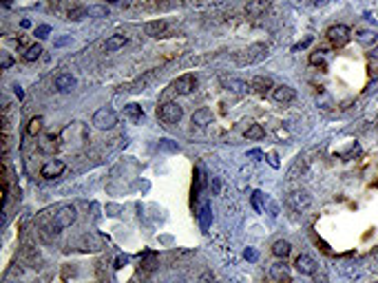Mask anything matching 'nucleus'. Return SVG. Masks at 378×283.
Listing matches in <instances>:
<instances>
[{
	"mask_svg": "<svg viewBox=\"0 0 378 283\" xmlns=\"http://www.w3.org/2000/svg\"><path fill=\"white\" fill-rule=\"evenodd\" d=\"M76 219H77L76 206H73V204H67V206H62L56 212V217H53V221H51V230L53 232H62L64 228H69L71 224H76Z\"/></svg>",
	"mask_w": 378,
	"mask_h": 283,
	"instance_id": "obj_1",
	"label": "nucleus"
},
{
	"mask_svg": "<svg viewBox=\"0 0 378 283\" xmlns=\"http://www.w3.org/2000/svg\"><path fill=\"white\" fill-rule=\"evenodd\" d=\"M182 115H184V109L177 102H164V104L157 106V117L168 126L177 124V122L182 120Z\"/></svg>",
	"mask_w": 378,
	"mask_h": 283,
	"instance_id": "obj_2",
	"label": "nucleus"
},
{
	"mask_svg": "<svg viewBox=\"0 0 378 283\" xmlns=\"http://www.w3.org/2000/svg\"><path fill=\"white\" fill-rule=\"evenodd\" d=\"M93 126L100 131H111L117 126V113H115L113 109H109V106H104V109H97L95 113H93Z\"/></svg>",
	"mask_w": 378,
	"mask_h": 283,
	"instance_id": "obj_3",
	"label": "nucleus"
},
{
	"mask_svg": "<svg viewBox=\"0 0 378 283\" xmlns=\"http://www.w3.org/2000/svg\"><path fill=\"white\" fill-rule=\"evenodd\" d=\"M246 56H237V64H252V62H259V60H264L265 56H268V47L265 44H252L250 49H246Z\"/></svg>",
	"mask_w": 378,
	"mask_h": 283,
	"instance_id": "obj_4",
	"label": "nucleus"
},
{
	"mask_svg": "<svg viewBox=\"0 0 378 283\" xmlns=\"http://www.w3.org/2000/svg\"><path fill=\"white\" fill-rule=\"evenodd\" d=\"M325 36H327V40H330L334 47H343V44L350 42L352 31H350V27H347V24H334V27H330V29H327Z\"/></svg>",
	"mask_w": 378,
	"mask_h": 283,
	"instance_id": "obj_5",
	"label": "nucleus"
},
{
	"mask_svg": "<svg viewBox=\"0 0 378 283\" xmlns=\"http://www.w3.org/2000/svg\"><path fill=\"white\" fill-rule=\"evenodd\" d=\"M195 89H197V75H192V73H184V75H179L177 80L172 82V91L177 95H190Z\"/></svg>",
	"mask_w": 378,
	"mask_h": 283,
	"instance_id": "obj_6",
	"label": "nucleus"
},
{
	"mask_svg": "<svg viewBox=\"0 0 378 283\" xmlns=\"http://www.w3.org/2000/svg\"><path fill=\"white\" fill-rule=\"evenodd\" d=\"M287 204L294 208V210H305L307 206L312 204V197L307 190H294L287 195Z\"/></svg>",
	"mask_w": 378,
	"mask_h": 283,
	"instance_id": "obj_7",
	"label": "nucleus"
},
{
	"mask_svg": "<svg viewBox=\"0 0 378 283\" xmlns=\"http://www.w3.org/2000/svg\"><path fill=\"white\" fill-rule=\"evenodd\" d=\"M64 168H67V164L62 162V159H49L47 164L42 166V177L44 179H56V177H60V175L64 173Z\"/></svg>",
	"mask_w": 378,
	"mask_h": 283,
	"instance_id": "obj_8",
	"label": "nucleus"
},
{
	"mask_svg": "<svg viewBox=\"0 0 378 283\" xmlns=\"http://www.w3.org/2000/svg\"><path fill=\"white\" fill-rule=\"evenodd\" d=\"M294 268H297L299 274H305V277H310V274H316V261L312 259L310 254H299L297 261H294Z\"/></svg>",
	"mask_w": 378,
	"mask_h": 283,
	"instance_id": "obj_9",
	"label": "nucleus"
},
{
	"mask_svg": "<svg viewBox=\"0 0 378 283\" xmlns=\"http://www.w3.org/2000/svg\"><path fill=\"white\" fill-rule=\"evenodd\" d=\"M272 97L279 104H290V102H294V97H297V91H294L292 87H287V84H279V87L272 89Z\"/></svg>",
	"mask_w": 378,
	"mask_h": 283,
	"instance_id": "obj_10",
	"label": "nucleus"
},
{
	"mask_svg": "<svg viewBox=\"0 0 378 283\" xmlns=\"http://www.w3.org/2000/svg\"><path fill=\"white\" fill-rule=\"evenodd\" d=\"M53 84H56V89H57V91L67 93V91H71V89L76 87V84H77V80L71 75V73H60V75H56Z\"/></svg>",
	"mask_w": 378,
	"mask_h": 283,
	"instance_id": "obj_11",
	"label": "nucleus"
},
{
	"mask_svg": "<svg viewBox=\"0 0 378 283\" xmlns=\"http://www.w3.org/2000/svg\"><path fill=\"white\" fill-rule=\"evenodd\" d=\"M250 89H252L254 93H259V95H265V93L270 91L272 87V80H270L268 75H257L252 82H250Z\"/></svg>",
	"mask_w": 378,
	"mask_h": 283,
	"instance_id": "obj_12",
	"label": "nucleus"
},
{
	"mask_svg": "<svg viewBox=\"0 0 378 283\" xmlns=\"http://www.w3.org/2000/svg\"><path fill=\"white\" fill-rule=\"evenodd\" d=\"M192 124L199 129H206L208 124H212V111L210 109H197L192 113Z\"/></svg>",
	"mask_w": 378,
	"mask_h": 283,
	"instance_id": "obj_13",
	"label": "nucleus"
},
{
	"mask_svg": "<svg viewBox=\"0 0 378 283\" xmlns=\"http://www.w3.org/2000/svg\"><path fill=\"white\" fill-rule=\"evenodd\" d=\"M166 20H153V22H146L144 24V34L151 36V38H157V36H162L164 31H166Z\"/></svg>",
	"mask_w": 378,
	"mask_h": 283,
	"instance_id": "obj_14",
	"label": "nucleus"
},
{
	"mask_svg": "<svg viewBox=\"0 0 378 283\" xmlns=\"http://www.w3.org/2000/svg\"><path fill=\"white\" fill-rule=\"evenodd\" d=\"M221 84H224V89H228V91H232V93L248 91V84H246L244 80H237V77H221Z\"/></svg>",
	"mask_w": 378,
	"mask_h": 283,
	"instance_id": "obj_15",
	"label": "nucleus"
},
{
	"mask_svg": "<svg viewBox=\"0 0 378 283\" xmlns=\"http://www.w3.org/2000/svg\"><path fill=\"white\" fill-rule=\"evenodd\" d=\"M268 7H270L268 0H252V2H248V7H246V14L252 16V18H259L261 14H265Z\"/></svg>",
	"mask_w": 378,
	"mask_h": 283,
	"instance_id": "obj_16",
	"label": "nucleus"
},
{
	"mask_svg": "<svg viewBox=\"0 0 378 283\" xmlns=\"http://www.w3.org/2000/svg\"><path fill=\"white\" fill-rule=\"evenodd\" d=\"M270 277L277 279V283H292V279L287 274L285 264H274L272 268H270Z\"/></svg>",
	"mask_w": 378,
	"mask_h": 283,
	"instance_id": "obj_17",
	"label": "nucleus"
},
{
	"mask_svg": "<svg viewBox=\"0 0 378 283\" xmlns=\"http://www.w3.org/2000/svg\"><path fill=\"white\" fill-rule=\"evenodd\" d=\"M290 252H292V244L285 239H279L272 244V254L274 257H279V259H285V257H290Z\"/></svg>",
	"mask_w": 378,
	"mask_h": 283,
	"instance_id": "obj_18",
	"label": "nucleus"
},
{
	"mask_svg": "<svg viewBox=\"0 0 378 283\" xmlns=\"http://www.w3.org/2000/svg\"><path fill=\"white\" fill-rule=\"evenodd\" d=\"M126 42H129V38H126V36L115 34V36H111V38L104 42V51L113 53V51H117V49H122V47H124Z\"/></svg>",
	"mask_w": 378,
	"mask_h": 283,
	"instance_id": "obj_19",
	"label": "nucleus"
},
{
	"mask_svg": "<svg viewBox=\"0 0 378 283\" xmlns=\"http://www.w3.org/2000/svg\"><path fill=\"white\" fill-rule=\"evenodd\" d=\"M376 40H378V34L372 29H365V31H359V34H356V42L363 44V47H374Z\"/></svg>",
	"mask_w": 378,
	"mask_h": 283,
	"instance_id": "obj_20",
	"label": "nucleus"
},
{
	"mask_svg": "<svg viewBox=\"0 0 378 283\" xmlns=\"http://www.w3.org/2000/svg\"><path fill=\"white\" fill-rule=\"evenodd\" d=\"M210 224H212V210H210V204L206 202L204 206H201V210H199V226H201V230L208 232Z\"/></svg>",
	"mask_w": 378,
	"mask_h": 283,
	"instance_id": "obj_21",
	"label": "nucleus"
},
{
	"mask_svg": "<svg viewBox=\"0 0 378 283\" xmlns=\"http://www.w3.org/2000/svg\"><path fill=\"white\" fill-rule=\"evenodd\" d=\"M330 60V51L327 49H319V51L310 53V64L312 67H325Z\"/></svg>",
	"mask_w": 378,
	"mask_h": 283,
	"instance_id": "obj_22",
	"label": "nucleus"
},
{
	"mask_svg": "<svg viewBox=\"0 0 378 283\" xmlns=\"http://www.w3.org/2000/svg\"><path fill=\"white\" fill-rule=\"evenodd\" d=\"M42 129H44V120H42V115H36V117H31V120H29V124H27V133L31 135V137L40 135V133H42Z\"/></svg>",
	"mask_w": 378,
	"mask_h": 283,
	"instance_id": "obj_23",
	"label": "nucleus"
},
{
	"mask_svg": "<svg viewBox=\"0 0 378 283\" xmlns=\"http://www.w3.org/2000/svg\"><path fill=\"white\" fill-rule=\"evenodd\" d=\"M246 137L252 139V142H259V139L265 137V129L261 124H250L248 131H246Z\"/></svg>",
	"mask_w": 378,
	"mask_h": 283,
	"instance_id": "obj_24",
	"label": "nucleus"
},
{
	"mask_svg": "<svg viewBox=\"0 0 378 283\" xmlns=\"http://www.w3.org/2000/svg\"><path fill=\"white\" fill-rule=\"evenodd\" d=\"M124 115L131 117L133 122H142L144 120V111H142V106H139V104H129L124 109Z\"/></svg>",
	"mask_w": 378,
	"mask_h": 283,
	"instance_id": "obj_25",
	"label": "nucleus"
},
{
	"mask_svg": "<svg viewBox=\"0 0 378 283\" xmlns=\"http://www.w3.org/2000/svg\"><path fill=\"white\" fill-rule=\"evenodd\" d=\"M56 142H57V135H53V133L44 135L42 142H40V151H42V153H51V151H56V146H57Z\"/></svg>",
	"mask_w": 378,
	"mask_h": 283,
	"instance_id": "obj_26",
	"label": "nucleus"
},
{
	"mask_svg": "<svg viewBox=\"0 0 378 283\" xmlns=\"http://www.w3.org/2000/svg\"><path fill=\"white\" fill-rule=\"evenodd\" d=\"M40 56H42V47H40L38 42L27 47V51H24V60H27V62H36Z\"/></svg>",
	"mask_w": 378,
	"mask_h": 283,
	"instance_id": "obj_27",
	"label": "nucleus"
},
{
	"mask_svg": "<svg viewBox=\"0 0 378 283\" xmlns=\"http://www.w3.org/2000/svg\"><path fill=\"white\" fill-rule=\"evenodd\" d=\"M84 18H89V9H86V7H76V9L69 11V20H73V22L84 20Z\"/></svg>",
	"mask_w": 378,
	"mask_h": 283,
	"instance_id": "obj_28",
	"label": "nucleus"
},
{
	"mask_svg": "<svg viewBox=\"0 0 378 283\" xmlns=\"http://www.w3.org/2000/svg\"><path fill=\"white\" fill-rule=\"evenodd\" d=\"M264 199H265V195L261 190H254L252 192V208L257 212H264Z\"/></svg>",
	"mask_w": 378,
	"mask_h": 283,
	"instance_id": "obj_29",
	"label": "nucleus"
},
{
	"mask_svg": "<svg viewBox=\"0 0 378 283\" xmlns=\"http://www.w3.org/2000/svg\"><path fill=\"white\" fill-rule=\"evenodd\" d=\"M159 151H168V153H177L179 146L172 139H159Z\"/></svg>",
	"mask_w": 378,
	"mask_h": 283,
	"instance_id": "obj_30",
	"label": "nucleus"
},
{
	"mask_svg": "<svg viewBox=\"0 0 378 283\" xmlns=\"http://www.w3.org/2000/svg\"><path fill=\"white\" fill-rule=\"evenodd\" d=\"M109 9L106 7H89V18H106Z\"/></svg>",
	"mask_w": 378,
	"mask_h": 283,
	"instance_id": "obj_31",
	"label": "nucleus"
},
{
	"mask_svg": "<svg viewBox=\"0 0 378 283\" xmlns=\"http://www.w3.org/2000/svg\"><path fill=\"white\" fill-rule=\"evenodd\" d=\"M49 34H51V27H49V24H40V27H36V34L34 36L42 40V38H47Z\"/></svg>",
	"mask_w": 378,
	"mask_h": 283,
	"instance_id": "obj_32",
	"label": "nucleus"
},
{
	"mask_svg": "<svg viewBox=\"0 0 378 283\" xmlns=\"http://www.w3.org/2000/svg\"><path fill=\"white\" fill-rule=\"evenodd\" d=\"M199 283H217V279H215V274H212L210 270H206V272L199 274Z\"/></svg>",
	"mask_w": 378,
	"mask_h": 283,
	"instance_id": "obj_33",
	"label": "nucleus"
},
{
	"mask_svg": "<svg viewBox=\"0 0 378 283\" xmlns=\"http://www.w3.org/2000/svg\"><path fill=\"white\" fill-rule=\"evenodd\" d=\"M244 257H246L248 261H257V259H259V254H257V250H254V248H246Z\"/></svg>",
	"mask_w": 378,
	"mask_h": 283,
	"instance_id": "obj_34",
	"label": "nucleus"
},
{
	"mask_svg": "<svg viewBox=\"0 0 378 283\" xmlns=\"http://www.w3.org/2000/svg\"><path fill=\"white\" fill-rule=\"evenodd\" d=\"M14 64V60H11L9 53H2V71H7V69Z\"/></svg>",
	"mask_w": 378,
	"mask_h": 283,
	"instance_id": "obj_35",
	"label": "nucleus"
},
{
	"mask_svg": "<svg viewBox=\"0 0 378 283\" xmlns=\"http://www.w3.org/2000/svg\"><path fill=\"white\" fill-rule=\"evenodd\" d=\"M126 264H129V257H124V254H120V257L115 259V268H117V270H120V268H124Z\"/></svg>",
	"mask_w": 378,
	"mask_h": 283,
	"instance_id": "obj_36",
	"label": "nucleus"
},
{
	"mask_svg": "<svg viewBox=\"0 0 378 283\" xmlns=\"http://www.w3.org/2000/svg\"><path fill=\"white\" fill-rule=\"evenodd\" d=\"M310 42H312V36H307V38L303 40V42L294 44V47H292V51H301V49H305V47H307V44H310Z\"/></svg>",
	"mask_w": 378,
	"mask_h": 283,
	"instance_id": "obj_37",
	"label": "nucleus"
},
{
	"mask_svg": "<svg viewBox=\"0 0 378 283\" xmlns=\"http://www.w3.org/2000/svg\"><path fill=\"white\" fill-rule=\"evenodd\" d=\"M374 93H378V80L369 82V87H367V91H365V95H374Z\"/></svg>",
	"mask_w": 378,
	"mask_h": 283,
	"instance_id": "obj_38",
	"label": "nucleus"
},
{
	"mask_svg": "<svg viewBox=\"0 0 378 283\" xmlns=\"http://www.w3.org/2000/svg\"><path fill=\"white\" fill-rule=\"evenodd\" d=\"M69 42H71V36H67V38H57L53 44H56V47H64V44H69Z\"/></svg>",
	"mask_w": 378,
	"mask_h": 283,
	"instance_id": "obj_39",
	"label": "nucleus"
},
{
	"mask_svg": "<svg viewBox=\"0 0 378 283\" xmlns=\"http://www.w3.org/2000/svg\"><path fill=\"white\" fill-rule=\"evenodd\" d=\"M248 157L250 159H259V157H264V153H261L259 149H254V151H250V153H248Z\"/></svg>",
	"mask_w": 378,
	"mask_h": 283,
	"instance_id": "obj_40",
	"label": "nucleus"
},
{
	"mask_svg": "<svg viewBox=\"0 0 378 283\" xmlns=\"http://www.w3.org/2000/svg\"><path fill=\"white\" fill-rule=\"evenodd\" d=\"M268 162H270V166H272V168H279V159H277V155H268Z\"/></svg>",
	"mask_w": 378,
	"mask_h": 283,
	"instance_id": "obj_41",
	"label": "nucleus"
},
{
	"mask_svg": "<svg viewBox=\"0 0 378 283\" xmlns=\"http://www.w3.org/2000/svg\"><path fill=\"white\" fill-rule=\"evenodd\" d=\"M14 93H16V97H18V100H22V97H24V91H22V89L18 87V84H16V87H14Z\"/></svg>",
	"mask_w": 378,
	"mask_h": 283,
	"instance_id": "obj_42",
	"label": "nucleus"
},
{
	"mask_svg": "<svg viewBox=\"0 0 378 283\" xmlns=\"http://www.w3.org/2000/svg\"><path fill=\"white\" fill-rule=\"evenodd\" d=\"M369 58L378 60V44H376V47H372V51H369Z\"/></svg>",
	"mask_w": 378,
	"mask_h": 283,
	"instance_id": "obj_43",
	"label": "nucleus"
},
{
	"mask_svg": "<svg viewBox=\"0 0 378 283\" xmlns=\"http://www.w3.org/2000/svg\"><path fill=\"white\" fill-rule=\"evenodd\" d=\"M325 2H327V0H314V5H316V7H323Z\"/></svg>",
	"mask_w": 378,
	"mask_h": 283,
	"instance_id": "obj_44",
	"label": "nucleus"
},
{
	"mask_svg": "<svg viewBox=\"0 0 378 283\" xmlns=\"http://www.w3.org/2000/svg\"><path fill=\"white\" fill-rule=\"evenodd\" d=\"M2 5H5L7 9H9V7H11V0H2Z\"/></svg>",
	"mask_w": 378,
	"mask_h": 283,
	"instance_id": "obj_45",
	"label": "nucleus"
},
{
	"mask_svg": "<svg viewBox=\"0 0 378 283\" xmlns=\"http://www.w3.org/2000/svg\"><path fill=\"white\" fill-rule=\"evenodd\" d=\"M106 2H109V5H115V2H122V0H106Z\"/></svg>",
	"mask_w": 378,
	"mask_h": 283,
	"instance_id": "obj_46",
	"label": "nucleus"
},
{
	"mask_svg": "<svg viewBox=\"0 0 378 283\" xmlns=\"http://www.w3.org/2000/svg\"><path fill=\"white\" fill-rule=\"evenodd\" d=\"M122 5H124V7H129V5H131V0H122Z\"/></svg>",
	"mask_w": 378,
	"mask_h": 283,
	"instance_id": "obj_47",
	"label": "nucleus"
}]
</instances>
